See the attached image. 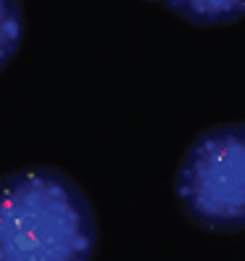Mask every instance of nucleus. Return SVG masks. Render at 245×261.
Here are the masks:
<instances>
[{
    "mask_svg": "<svg viewBox=\"0 0 245 261\" xmlns=\"http://www.w3.org/2000/svg\"><path fill=\"white\" fill-rule=\"evenodd\" d=\"M174 188L182 208L201 227L245 229V124L198 135L179 164Z\"/></svg>",
    "mask_w": 245,
    "mask_h": 261,
    "instance_id": "f03ea898",
    "label": "nucleus"
},
{
    "mask_svg": "<svg viewBox=\"0 0 245 261\" xmlns=\"http://www.w3.org/2000/svg\"><path fill=\"white\" fill-rule=\"evenodd\" d=\"M95 214L58 169H24L0 179V261H90Z\"/></svg>",
    "mask_w": 245,
    "mask_h": 261,
    "instance_id": "f257e3e1",
    "label": "nucleus"
},
{
    "mask_svg": "<svg viewBox=\"0 0 245 261\" xmlns=\"http://www.w3.org/2000/svg\"><path fill=\"white\" fill-rule=\"evenodd\" d=\"M24 40V6L21 0H0V71L19 53Z\"/></svg>",
    "mask_w": 245,
    "mask_h": 261,
    "instance_id": "20e7f679",
    "label": "nucleus"
},
{
    "mask_svg": "<svg viewBox=\"0 0 245 261\" xmlns=\"http://www.w3.org/2000/svg\"><path fill=\"white\" fill-rule=\"evenodd\" d=\"M172 11L195 24H227L245 16V0H166Z\"/></svg>",
    "mask_w": 245,
    "mask_h": 261,
    "instance_id": "7ed1b4c3",
    "label": "nucleus"
}]
</instances>
